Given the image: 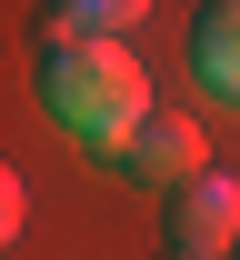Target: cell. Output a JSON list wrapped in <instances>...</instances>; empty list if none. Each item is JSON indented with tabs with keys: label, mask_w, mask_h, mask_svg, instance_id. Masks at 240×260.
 <instances>
[{
	"label": "cell",
	"mask_w": 240,
	"mask_h": 260,
	"mask_svg": "<svg viewBox=\"0 0 240 260\" xmlns=\"http://www.w3.org/2000/svg\"><path fill=\"white\" fill-rule=\"evenodd\" d=\"M160 230H170V250H200V260L240 250V170L210 160L200 180H180V190L160 200Z\"/></svg>",
	"instance_id": "obj_2"
},
{
	"label": "cell",
	"mask_w": 240,
	"mask_h": 260,
	"mask_svg": "<svg viewBox=\"0 0 240 260\" xmlns=\"http://www.w3.org/2000/svg\"><path fill=\"white\" fill-rule=\"evenodd\" d=\"M190 80L220 110H240V0H200V20H190Z\"/></svg>",
	"instance_id": "obj_4"
},
{
	"label": "cell",
	"mask_w": 240,
	"mask_h": 260,
	"mask_svg": "<svg viewBox=\"0 0 240 260\" xmlns=\"http://www.w3.org/2000/svg\"><path fill=\"white\" fill-rule=\"evenodd\" d=\"M160 260H200V250H160Z\"/></svg>",
	"instance_id": "obj_7"
},
{
	"label": "cell",
	"mask_w": 240,
	"mask_h": 260,
	"mask_svg": "<svg viewBox=\"0 0 240 260\" xmlns=\"http://www.w3.org/2000/svg\"><path fill=\"white\" fill-rule=\"evenodd\" d=\"M150 20V0H40V40H120Z\"/></svg>",
	"instance_id": "obj_5"
},
{
	"label": "cell",
	"mask_w": 240,
	"mask_h": 260,
	"mask_svg": "<svg viewBox=\"0 0 240 260\" xmlns=\"http://www.w3.org/2000/svg\"><path fill=\"white\" fill-rule=\"evenodd\" d=\"M20 220H30V190H20V170H10V180H0V230L20 240Z\"/></svg>",
	"instance_id": "obj_6"
},
{
	"label": "cell",
	"mask_w": 240,
	"mask_h": 260,
	"mask_svg": "<svg viewBox=\"0 0 240 260\" xmlns=\"http://www.w3.org/2000/svg\"><path fill=\"white\" fill-rule=\"evenodd\" d=\"M40 110L90 160H120L130 130L150 120V70L130 40H40Z\"/></svg>",
	"instance_id": "obj_1"
},
{
	"label": "cell",
	"mask_w": 240,
	"mask_h": 260,
	"mask_svg": "<svg viewBox=\"0 0 240 260\" xmlns=\"http://www.w3.org/2000/svg\"><path fill=\"white\" fill-rule=\"evenodd\" d=\"M120 180H150V190H180V180H200L210 150H200V120L190 110H150V120L130 130V150H120Z\"/></svg>",
	"instance_id": "obj_3"
}]
</instances>
